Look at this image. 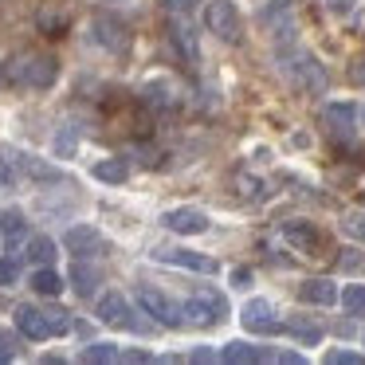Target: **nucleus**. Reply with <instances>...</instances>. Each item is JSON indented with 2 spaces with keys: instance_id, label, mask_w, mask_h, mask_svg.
I'll list each match as a JSON object with an SVG mask.
<instances>
[{
  "instance_id": "9d476101",
  "label": "nucleus",
  "mask_w": 365,
  "mask_h": 365,
  "mask_svg": "<svg viewBox=\"0 0 365 365\" xmlns=\"http://www.w3.org/2000/svg\"><path fill=\"white\" fill-rule=\"evenodd\" d=\"M240 322H244L252 334L283 330V322H279V310L271 307V299H252V302H244V310H240Z\"/></svg>"
},
{
  "instance_id": "6e6552de",
  "label": "nucleus",
  "mask_w": 365,
  "mask_h": 365,
  "mask_svg": "<svg viewBox=\"0 0 365 365\" xmlns=\"http://www.w3.org/2000/svg\"><path fill=\"white\" fill-rule=\"evenodd\" d=\"M357 122H361V110H357L354 103H330L322 110V126L330 138H338V142H349V138L357 134Z\"/></svg>"
},
{
  "instance_id": "c9c22d12",
  "label": "nucleus",
  "mask_w": 365,
  "mask_h": 365,
  "mask_svg": "<svg viewBox=\"0 0 365 365\" xmlns=\"http://www.w3.org/2000/svg\"><path fill=\"white\" fill-rule=\"evenodd\" d=\"M12 283H16V263L0 259V287H12Z\"/></svg>"
},
{
  "instance_id": "9b49d317",
  "label": "nucleus",
  "mask_w": 365,
  "mask_h": 365,
  "mask_svg": "<svg viewBox=\"0 0 365 365\" xmlns=\"http://www.w3.org/2000/svg\"><path fill=\"white\" fill-rule=\"evenodd\" d=\"M153 259L169 263V267L197 271V275H212V271H216V259H208V255H200V252H189V247H158Z\"/></svg>"
},
{
  "instance_id": "a19ab883",
  "label": "nucleus",
  "mask_w": 365,
  "mask_h": 365,
  "mask_svg": "<svg viewBox=\"0 0 365 365\" xmlns=\"http://www.w3.org/2000/svg\"><path fill=\"white\" fill-rule=\"evenodd\" d=\"M361 122H365V106H361Z\"/></svg>"
},
{
  "instance_id": "6ab92c4d",
  "label": "nucleus",
  "mask_w": 365,
  "mask_h": 365,
  "mask_svg": "<svg viewBox=\"0 0 365 365\" xmlns=\"http://www.w3.org/2000/svg\"><path fill=\"white\" fill-rule=\"evenodd\" d=\"M71 287H75V294H79V299H91V294H95V287H98V267L95 263H75L71 267Z\"/></svg>"
},
{
  "instance_id": "ddd939ff",
  "label": "nucleus",
  "mask_w": 365,
  "mask_h": 365,
  "mask_svg": "<svg viewBox=\"0 0 365 365\" xmlns=\"http://www.w3.org/2000/svg\"><path fill=\"white\" fill-rule=\"evenodd\" d=\"M161 224L177 236H200V232H208V212H200V208H169L161 216Z\"/></svg>"
},
{
  "instance_id": "aec40b11",
  "label": "nucleus",
  "mask_w": 365,
  "mask_h": 365,
  "mask_svg": "<svg viewBox=\"0 0 365 365\" xmlns=\"http://www.w3.org/2000/svg\"><path fill=\"white\" fill-rule=\"evenodd\" d=\"M142 98H145V103H153V106H161V110H169V106H177V91L169 87L165 79H153V83H145V87H142Z\"/></svg>"
},
{
  "instance_id": "2f4dec72",
  "label": "nucleus",
  "mask_w": 365,
  "mask_h": 365,
  "mask_svg": "<svg viewBox=\"0 0 365 365\" xmlns=\"http://www.w3.org/2000/svg\"><path fill=\"white\" fill-rule=\"evenodd\" d=\"M259 189H263V185L255 181V177H247V173H236V197H247V200H255V197H259Z\"/></svg>"
},
{
  "instance_id": "20e7f679",
  "label": "nucleus",
  "mask_w": 365,
  "mask_h": 365,
  "mask_svg": "<svg viewBox=\"0 0 365 365\" xmlns=\"http://www.w3.org/2000/svg\"><path fill=\"white\" fill-rule=\"evenodd\" d=\"M205 28L220 43H240L244 40V24H240V9L232 0H208L205 4Z\"/></svg>"
},
{
  "instance_id": "5701e85b",
  "label": "nucleus",
  "mask_w": 365,
  "mask_h": 365,
  "mask_svg": "<svg viewBox=\"0 0 365 365\" xmlns=\"http://www.w3.org/2000/svg\"><path fill=\"white\" fill-rule=\"evenodd\" d=\"M95 177H98V181H106V185H122L130 177V165L122 158H106V161H98V165H95Z\"/></svg>"
},
{
  "instance_id": "dca6fc26",
  "label": "nucleus",
  "mask_w": 365,
  "mask_h": 365,
  "mask_svg": "<svg viewBox=\"0 0 365 365\" xmlns=\"http://www.w3.org/2000/svg\"><path fill=\"white\" fill-rule=\"evenodd\" d=\"M283 240H287V244H294L299 252H307V259H322V236H318L310 224H287Z\"/></svg>"
},
{
  "instance_id": "4468645a",
  "label": "nucleus",
  "mask_w": 365,
  "mask_h": 365,
  "mask_svg": "<svg viewBox=\"0 0 365 365\" xmlns=\"http://www.w3.org/2000/svg\"><path fill=\"white\" fill-rule=\"evenodd\" d=\"M263 24L271 28V36H275L279 48H283V43H294V9L287 4V0H279L275 9L263 12Z\"/></svg>"
},
{
  "instance_id": "393cba45",
  "label": "nucleus",
  "mask_w": 365,
  "mask_h": 365,
  "mask_svg": "<svg viewBox=\"0 0 365 365\" xmlns=\"http://www.w3.org/2000/svg\"><path fill=\"white\" fill-rule=\"evenodd\" d=\"M0 228H4L9 244H20V240L28 236V220H24L20 212H4V216H0Z\"/></svg>"
},
{
  "instance_id": "f3484780",
  "label": "nucleus",
  "mask_w": 365,
  "mask_h": 365,
  "mask_svg": "<svg viewBox=\"0 0 365 365\" xmlns=\"http://www.w3.org/2000/svg\"><path fill=\"white\" fill-rule=\"evenodd\" d=\"M220 357H224L228 365L275 361V354H271V349H259V346H252V341H232V346H224V349H220Z\"/></svg>"
},
{
  "instance_id": "cd10ccee",
  "label": "nucleus",
  "mask_w": 365,
  "mask_h": 365,
  "mask_svg": "<svg viewBox=\"0 0 365 365\" xmlns=\"http://www.w3.org/2000/svg\"><path fill=\"white\" fill-rule=\"evenodd\" d=\"M287 330H291V334H294V338H299V341H307V346H314V341L322 338V330H318L314 322H291V326H287Z\"/></svg>"
},
{
  "instance_id": "f03ea898",
  "label": "nucleus",
  "mask_w": 365,
  "mask_h": 365,
  "mask_svg": "<svg viewBox=\"0 0 365 365\" xmlns=\"http://www.w3.org/2000/svg\"><path fill=\"white\" fill-rule=\"evenodd\" d=\"M279 71L302 91H326V67L307 48H299V43H283L279 48Z\"/></svg>"
},
{
  "instance_id": "39448f33",
  "label": "nucleus",
  "mask_w": 365,
  "mask_h": 365,
  "mask_svg": "<svg viewBox=\"0 0 365 365\" xmlns=\"http://www.w3.org/2000/svg\"><path fill=\"white\" fill-rule=\"evenodd\" d=\"M98 322L103 326H118V330H130V334H150V322L138 318V310L126 302V294L110 291L98 299Z\"/></svg>"
},
{
  "instance_id": "423d86ee",
  "label": "nucleus",
  "mask_w": 365,
  "mask_h": 365,
  "mask_svg": "<svg viewBox=\"0 0 365 365\" xmlns=\"http://www.w3.org/2000/svg\"><path fill=\"white\" fill-rule=\"evenodd\" d=\"M91 40L103 51H110V56H126L130 51V28L122 24L118 16H110V12H95V16H91Z\"/></svg>"
},
{
  "instance_id": "4c0bfd02",
  "label": "nucleus",
  "mask_w": 365,
  "mask_h": 365,
  "mask_svg": "<svg viewBox=\"0 0 365 365\" xmlns=\"http://www.w3.org/2000/svg\"><path fill=\"white\" fill-rule=\"evenodd\" d=\"M71 145H75V134H71V130H63V134H59V145H56V150L67 158V153H71Z\"/></svg>"
},
{
  "instance_id": "f8f14e48",
  "label": "nucleus",
  "mask_w": 365,
  "mask_h": 365,
  "mask_svg": "<svg viewBox=\"0 0 365 365\" xmlns=\"http://www.w3.org/2000/svg\"><path fill=\"white\" fill-rule=\"evenodd\" d=\"M63 244L71 247V255H79V259H91V255H103L106 252L103 232L91 228V224H75V228H67Z\"/></svg>"
},
{
  "instance_id": "412c9836",
  "label": "nucleus",
  "mask_w": 365,
  "mask_h": 365,
  "mask_svg": "<svg viewBox=\"0 0 365 365\" xmlns=\"http://www.w3.org/2000/svg\"><path fill=\"white\" fill-rule=\"evenodd\" d=\"M16 165L24 169V173L32 177V181H63V173H59V169H51L48 161H40V158H28V153H20Z\"/></svg>"
},
{
  "instance_id": "b1692460",
  "label": "nucleus",
  "mask_w": 365,
  "mask_h": 365,
  "mask_svg": "<svg viewBox=\"0 0 365 365\" xmlns=\"http://www.w3.org/2000/svg\"><path fill=\"white\" fill-rule=\"evenodd\" d=\"M32 291H36V294H48V299H56V294L63 291V279L51 271V263H48V267H40V271L32 275Z\"/></svg>"
},
{
  "instance_id": "bb28decb",
  "label": "nucleus",
  "mask_w": 365,
  "mask_h": 365,
  "mask_svg": "<svg viewBox=\"0 0 365 365\" xmlns=\"http://www.w3.org/2000/svg\"><path fill=\"white\" fill-rule=\"evenodd\" d=\"M341 307H346V314H365V283H354L341 291Z\"/></svg>"
},
{
  "instance_id": "c756f323",
  "label": "nucleus",
  "mask_w": 365,
  "mask_h": 365,
  "mask_svg": "<svg viewBox=\"0 0 365 365\" xmlns=\"http://www.w3.org/2000/svg\"><path fill=\"white\" fill-rule=\"evenodd\" d=\"M341 228H346V236H354V240H361V244H365V212H346Z\"/></svg>"
},
{
  "instance_id": "e433bc0d",
  "label": "nucleus",
  "mask_w": 365,
  "mask_h": 365,
  "mask_svg": "<svg viewBox=\"0 0 365 365\" xmlns=\"http://www.w3.org/2000/svg\"><path fill=\"white\" fill-rule=\"evenodd\" d=\"M232 283H236V287H252V271L236 267V271H232Z\"/></svg>"
},
{
  "instance_id": "58836bf2",
  "label": "nucleus",
  "mask_w": 365,
  "mask_h": 365,
  "mask_svg": "<svg viewBox=\"0 0 365 365\" xmlns=\"http://www.w3.org/2000/svg\"><path fill=\"white\" fill-rule=\"evenodd\" d=\"M275 361H283V365H302L307 357H302V354H275Z\"/></svg>"
},
{
  "instance_id": "a211bd4d",
  "label": "nucleus",
  "mask_w": 365,
  "mask_h": 365,
  "mask_svg": "<svg viewBox=\"0 0 365 365\" xmlns=\"http://www.w3.org/2000/svg\"><path fill=\"white\" fill-rule=\"evenodd\" d=\"M299 299L314 302V307H334L341 294H338V287H334V279H307V283L299 287Z\"/></svg>"
},
{
  "instance_id": "f704fd0d",
  "label": "nucleus",
  "mask_w": 365,
  "mask_h": 365,
  "mask_svg": "<svg viewBox=\"0 0 365 365\" xmlns=\"http://www.w3.org/2000/svg\"><path fill=\"white\" fill-rule=\"evenodd\" d=\"M48 322H51V334H67L71 330V318H67V310H48Z\"/></svg>"
},
{
  "instance_id": "0eeeda50",
  "label": "nucleus",
  "mask_w": 365,
  "mask_h": 365,
  "mask_svg": "<svg viewBox=\"0 0 365 365\" xmlns=\"http://www.w3.org/2000/svg\"><path fill=\"white\" fill-rule=\"evenodd\" d=\"M138 307H142L158 326H181V322H185L181 302H173L165 291H161V287H150V283L138 287Z\"/></svg>"
},
{
  "instance_id": "7ed1b4c3",
  "label": "nucleus",
  "mask_w": 365,
  "mask_h": 365,
  "mask_svg": "<svg viewBox=\"0 0 365 365\" xmlns=\"http://www.w3.org/2000/svg\"><path fill=\"white\" fill-rule=\"evenodd\" d=\"M181 314L189 326H220L224 318H228V302H224V294L216 291V287H200V291H192L189 299L181 302Z\"/></svg>"
},
{
  "instance_id": "a878e982",
  "label": "nucleus",
  "mask_w": 365,
  "mask_h": 365,
  "mask_svg": "<svg viewBox=\"0 0 365 365\" xmlns=\"http://www.w3.org/2000/svg\"><path fill=\"white\" fill-rule=\"evenodd\" d=\"M118 354H122V349H114L110 341H95V346H87V349H83V361L103 365V361H118Z\"/></svg>"
},
{
  "instance_id": "2eb2a0df",
  "label": "nucleus",
  "mask_w": 365,
  "mask_h": 365,
  "mask_svg": "<svg viewBox=\"0 0 365 365\" xmlns=\"http://www.w3.org/2000/svg\"><path fill=\"white\" fill-rule=\"evenodd\" d=\"M16 330L32 341L51 338V322H48V310H36V307H16Z\"/></svg>"
},
{
  "instance_id": "7c9ffc66",
  "label": "nucleus",
  "mask_w": 365,
  "mask_h": 365,
  "mask_svg": "<svg viewBox=\"0 0 365 365\" xmlns=\"http://www.w3.org/2000/svg\"><path fill=\"white\" fill-rule=\"evenodd\" d=\"M16 177H20V165L12 158H0V192L4 189H12L16 185Z\"/></svg>"
},
{
  "instance_id": "f257e3e1",
  "label": "nucleus",
  "mask_w": 365,
  "mask_h": 365,
  "mask_svg": "<svg viewBox=\"0 0 365 365\" xmlns=\"http://www.w3.org/2000/svg\"><path fill=\"white\" fill-rule=\"evenodd\" d=\"M59 79V59L40 48H24L4 63V83L20 91H48Z\"/></svg>"
},
{
  "instance_id": "ea45409f",
  "label": "nucleus",
  "mask_w": 365,
  "mask_h": 365,
  "mask_svg": "<svg viewBox=\"0 0 365 365\" xmlns=\"http://www.w3.org/2000/svg\"><path fill=\"white\" fill-rule=\"evenodd\" d=\"M212 349H192V354H189V361H212Z\"/></svg>"
},
{
  "instance_id": "72a5a7b5",
  "label": "nucleus",
  "mask_w": 365,
  "mask_h": 365,
  "mask_svg": "<svg viewBox=\"0 0 365 365\" xmlns=\"http://www.w3.org/2000/svg\"><path fill=\"white\" fill-rule=\"evenodd\" d=\"M12 357H16V334L0 330V361H12Z\"/></svg>"
},
{
  "instance_id": "473e14b6",
  "label": "nucleus",
  "mask_w": 365,
  "mask_h": 365,
  "mask_svg": "<svg viewBox=\"0 0 365 365\" xmlns=\"http://www.w3.org/2000/svg\"><path fill=\"white\" fill-rule=\"evenodd\" d=\"M326 361H330V365H361L365 357L354 354V349H330V354H326Z\"/></svg>"
},
{
  "instance_id": "c85d7f7f",
  "label": "nucleus",
  "mask_w": 365,
  "mask_h": 365,
  "mask_svg": "<svg viewBox=\"0 0 365 365\" xmlns=\"http://www.w3.org/2000/svg\"><path fill=\"white\" fill-rule=\"evenodd\" d=\"M40 28H48V36H63L67 32V16L63 12H40Z\"/></svg>"
},
{
  "instance_id": "1a4fd4ad",
  "label": "nucleus",
  "mask_w": 365,
  "mask_h": 365,
  "mask_svg": "<svg viewBox=\"0 0 365 365\" xmlns=\"http://www.w3.org/2000/svg\"><path fill=\"white\" fill-rule=\"evenodd\" d=\"M169 43H173V51L185 59L189 67L200 63V43H197V32H192V24L185 20V12H177L173 20H169Z\"/></svg>"
},
{
  "instance_id": "4be33fe9",
  "label": "nucleus",
  "mask_w": 365,
  "mask_h": 365,
  "mask_svg": "<svg viewBox=\"0 0 365 365\" xmlns=\"http://www.w3.org/2000/svg\"><path fill=\"white\" fill-rule=\"evenodd\" d=\"M56 255H59V247H56V240H51V236H32V240H28V259H32V263L48 267Z\"/></svg>"
}]
</instances>
